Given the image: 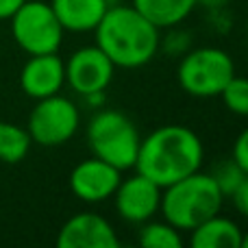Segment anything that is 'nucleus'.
Masks as SVG:
<instances>
[{
  "label": "nucleus",
  "mask_w": 248,
  "mask_h": 248,
  "mask_svg": "<svg viewBox=\"0 0 248 248\" xmlns=\"http://www.w3.org/2000/svg\"><path fill=\"white\" fill-rule=\"evenodd\" d=\"M202 161L205 146L198 133L183 124H166L141 137L133 170L166 187L201 170Z\"/></svg>",
  "instance_id": "obj_1"
},
{
  "label": "nucleus",
  "mask_w": 248,
  "mask_h": 248,
  "mask_svg": "<svg viewBox=\"0 0 248 248\" xmlns=\"http://www.w3.org/2000/svg\"><path fill=\"white\" fill-rule=\"evenodd\" d=\"M96 33V46L116 68L135 70L150 63L159 50V29L133 4H109Z\"/></svg>",
  "instance_id": "obj_2"
},
{
  "label": "nucleus",
  "mask_w": 248,
  "mask_h": 248,
  "mask_svg": "<svg viewBox=\"0 0 248 248\" xmlns=\"http://www.w3.org/2000/svg\"><path fill=\"white\" fill-rule=\"evenodd\" d=\"M224 205V194L211 179L209 172H192L161 189L163 220L176 227L181 233L192 231L207 218L220 214Z\"/></svg>",
  "instance_id": "obj_3"
},
{
  "label": "nucleus",
  "mask_w": 248,
  "mask_h": 248,
  "mask_svg": "<svg viewBox=\"0 0 248 248\" xmlns=\"http://www.w3.org/2000/svg\"><path fill=\"white\" fill-rule=\"evenodd\" d=\"M87 146L92 155L118 170H133L141 135L131 118L116 109H103L87 124Z\"/></svg>",
  "instance_id": "obj_4"
},
{
  "label": "nucleus",
  "mask_w": 248,
  "mask_h": 248,
  "mask_svg": "<svg viewBox=\"0 0 248 248\" xmlns=\"http://www.w3.org/2000/svg\"><path fill=\"white\" fill-rule=\"evenodd\" d=\"M235 74L231 55L218 46H201L185 52L176 68V81L194 98H216Z\"/></svg>",
  "instance_id": "obj_5"
},
{
  "label": "nucleus",
  "mask_w": 248,
  "mask_h": 248,
  "mask_svg": "<svg viewBox=\"0 0 248 248\" xmlns=\"http://www.w3.org/2000/svg\"><path fill=\"white\" fill-rule=\"evenodd\" d=\"M11 35L26 55L57 52L63 42V26L59 24L50 2L26 0L11 17Z\"/></svg>",
  "instance_id": "obj_6"
},
{
  "label": "nucleus",
  "mask_w": 248,
  "mask_h": 248,
  "mask_svg": "<svg viewBox=\"0 0 248 248\" xmlns=\"http://www.w3.org/2000/svg\"><path fill=\"white\" fill-rule=\"evenodd\" d=\"M78 124H81L78 107L65 96L55 94L35 103L26 122V131L33 144L57 148V146L68 144L77 135Z\"/></svg>",
  "instance_id": "obj_7"
},
{
  "label": "nucleus",
  "mask_w": 248,
  "mask_h": 248,
  "mask_svg": "<svg viewBox=\"0 0 248 248\" xmlns=\"http://www.w3.org/2000/svg\"><path fill=\"white\" fill-rule=\"evenodd\" d=\"M65 63V83L83 98L92 94H105L113 81L116 65L98 46H83L68 57Z\"/></svg>",
  "instance_id": "obj_8"
},
{
  "label": "nucleus",
  "mask_w": 248,
  "mask_h": 248,
  "mask_svg": "<svg viewBox=\"0 0 248 248\" xmlns=\"http://www.w3.org/2000/svg\"><path fill=\"white\" fill-rule=\"evenodd\" d=\"M161 189L163 187L137 170L126 179H120L111 196L118 216L131 224H144L153 220L161 207Z\"/></svg>",
  "instance_id": "obj_9"
},
{
  "label": "nucleus",
  "mask_w": 248,
  "mask_h": 248,
  "mask_svg": "<svg viewBox=\"0 0 248 248\" xmlns=\"http://www.w3.org/2000/svg\"><path fill=\"white\" fill-rule=\"evenodd\" d=\"M122 179V170L98 157H87L72 168L70 172V189L83 202L98 205L113 196L118 183Z\"/></svg>",
  "instance_id": "obj_10"
},
{
  "label": "nucleus",
  "mask_w": 248,
  "mask_h": 248,
  "mask_svg": "<svg viewBox=\"0 0 248 248\" xmlns=\"http://www.w3.org/2000/svg\"><path fill=\"white\" fill-rule=\"evenodd\" d=\"M59 248H118V240L113 227L107 218L92 211H83L63 222L57 235Z\"/></svg>",
  "instance_id": "obj_11"
},
{
  "label": "nucleus",
  "mask_w": 248,
  "mask_h": 248,
  "mask_svg": "<svg viewBox=\"0 0 248 248\" xmlns=\"http://www.w3.org/2000/svg\"><path fill=\"white\" fill-rule=\"evenodd\" d=\"M65 85V63L57 52L29 55V61L22 65L20 87L29 98H48L61 92Z\"/></svg>",
  "instance_id": "obj_12"
},
{
  "label": "nucleus",
  "mask_w": 248,
  "mask_h": 248,
  "mask_svg": "<svg viewBox=\"0 0 248 248\" xmlns=\"http://www.w3.org/2000/svg\"><path fill=\"white\" fill-rule=\"evenodd\" d=\"M59 24L72 33H94L98 22L107 13V0H50Z\"/></svg>",
  "instance_id": "obj_13"
},
{
  "label": "nucleus",
  "mask_w": 248,
  "mask_h": 248,
  "mask_svg": "<svg viewBox=\"0 0 248 248\" xmlns=\"http://www.w3.org/2000/svg\"><path fill=\"white\" fill-rule=\"evenodd\" d=\"M192 248H242V229L235 220L216 214L189 231Z\"/></svg>",
  "instance_id": "obj_14"
},
{
  "label": "nucleus",
  "mask_w": 248,
  "mask_h": 248,
  "mask_svg": "<svg viewBox=\"0 0 248 248\" xmlns=\"http://www.w3.org/2000/svg\"><path fill=\"white\" fill-rule=\"evenodd\" d=\"M131 4L161 31L179 26L198 7V0H131Z\"/></svg>",
  "instance_id": "obj_15"
},
{
  "label": "nucleus",
  "mask_w": 248,
  "mask_h": 248,
  "mask_svg": "<svg viewBox=\"0 0 248 248\" xmlns=\"http://www.w3.org/2000/svg\"><path fill=\"white\" fill-rule=\"evenodd\" d=\"M33 140L29 131L13 122H0V161L2 163H20L29 155Z\"/></svg>",
  "instance_id": "obj_16"
},
{
  "label": "nucleus",
  "mask_w": 248,
  "mask_h": 248,
  "mask_svg": "<svg viewBox=\"0 0 248 248\" xmlns=\"http://www.w3.org/2000/svg\"><path fill=\"white\" fill-rule=\"evenodd\" d=\"M137 242L144 248H179L183 246V235L176 227L170 222H157V220H148V222L140 224V235Z\"/></svg>",
  "instance_id": "obj_17"
},
{
  "label": "nucleus",
  "mask_w": 248,
  "mask_h": 248,
  "mask_svg": "<svg viewBox=\"0 0 248 248\" xmlns=\"http://www.w3.org/2000/svg\"><path fill=\"white\" fill-rule=\"evenodd\" d=\"M220 98H222L224 107L231 113L248 118V77H237V74H233L231 81L220 92Z\"/></svg>",
  "instance_id": "obj_18"
},
{
  "label": "nucleus",
  "mask_w": 248,
  "mask_h": 248,
  "mask_svg": "<svg viewBox=\"0 0 248 248\" xmlns=\"http://www.w3.org/2000/svg\"><path fill=\"white\" fill-rule=\"evenodd\" d=\"M209 174H211V179L216 181V185L220 187V192L224 194V198H229V194L235 189V185L240 183L242 176H244L246 172L237 166L235 159L229 157V159H222V161H220L218 166L209 172Z\"/></svg>",
  "instance_id": "obj_19"
},
{
  "label": "nucleus",
  "mask_w": 248,
  "mask_h": 248,
  "mask_svg": "<svg viewBox=\"0 0 248 248\" xmlns=\"http://www.w3.org/2000/svg\"><path fill=\"white\" fill-rule=\"evenodd\" d=\"M229 201L233 202L237 214L248 220V174L242 176V181L235 185V189L229 194Z\"/></svg>",
  "instance_id": "obj_20"
},
{
  "label": "nucleus",
  "mask_w": 248,
  "mask_h": 248,
  "mask_svg": "<svg viewBox=\"0 0 248 248\" xmlns=\"http://www.w3.org/2000/svg\"><path fill=\"white\" fill-rule=\"evenodd\" d=\"M231 157L235 159L237 166H240L242 170L248 174V126L235 137V141H233V150H231Z\"/></svg>",
  "instance_id": "obj_21"
},
{
  "label": "nucleus",
  "mask_w": 248,
  "mask_h": 248,
  "mask_svg": "<svg viewBox=\"0 0 248 248\" xmlns=\"http://www.w3.org/2000/svg\"><path fill=\"white\" fill-rule=\"evenodd\" d=\"M26 0H0V20H9Z\"/></svg>",
  "instance_id": "obj_22"
},
{
  "label": "nucleus",
  "mask_w": 248,
  "mask_h": 248,
  "mask_svg": "<svg viewBox=\"0 0 248 248\" xmlns=\"http://www.w3.org/2000/svg\"><path fill=\"white\" fill-rule=\"evenodd\" d=\"M242 248H248V231H242Z\"/></svg>",
  "instance_id": "obj_23"
},
{
  "label": "nucleus",
  "mask_w": 248,
  "mask_h": 248,
  "mask_svg": "<svg viewBox=\"0 0 248 248\" xmlns=\"http://www.w3.org/2000/svg\"><path fill=\"white\" fill-rule=\"evenodd\" d=\"M246 61H248V55H246Z\"/></svg>",
  "instance_id": "obj_24"
}]
</instances>
